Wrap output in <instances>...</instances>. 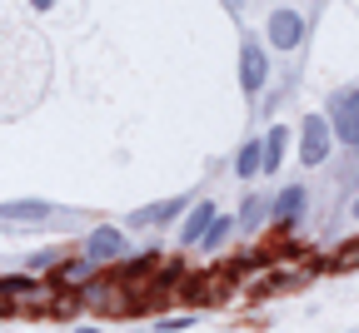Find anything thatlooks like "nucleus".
Here are the masks:
<instances>
[{
  "label": "nucleus",
  "mask_w": 359,
  "mask_h": 333,
  "mask_svg": "<svg viewBox=\"0 0 359 333\" xmlns=\"http://www.w3.org/2000/svg\"><path fill=\"white\" fill-rule=\"evenodd\" d=\"M325 120H330V129H334V139L344 150H359V85L330 94V115Z\"/></svg>",
  "instance_id": "obj_1"
},
{
  "label": "nucleus",
  "mask_w": 359,
  "mask_h": 333,
  "mask_svg": "<svg viewBox=\"0 0 359 333\" xmlns=\"http://www.w3.org/2000/svg\"><path fill=\"white\" fill-rule=\"evenodd\" d=\"M330 145H334L330 120L325 115H304V125H299V164H325Z\"/></svg>",
  "instance_id": "obj_2"
},
{
  "label": "nucleus",
  "mask_w": 359,
  "mask_h": 333,
  "mask_svg": "<svg viewBox=\"0 0 359 333\" xmlns=\"http://www.w3.org/2000/svg\"><path fill=\"white\" fill-rule=\"evenodd\" d=\"M264 80H269V55L259 50L255 35H245V45H240V90L255 100V94L264 90Z\"/></svg>",
  "instance_id": "obj_3"
},
{
  "label": "nucleus",
  "mask_w": 359,
  "mask_h": 333,
  "mask_svg": "<svg viewBox=\"0 0 359 333\" xmlns=\"http://www.w3.org/2000/svg\"><path fill=\"white\" fill-rule=\"evenodd\" d=\"M264 35H269L275 50H299V45H304V15L299 10H275L269 25H264Z\"/></svg>",
  "instance_id": "obj_4"
},
{
  "label": "nucleus",
  "mask_w": 359,
  "mask_h": 333,
  "mask_svg": "<svg viewBox=\"0 0 359 333\" xmlns=\"http://www.w3.org/2000/svg\"><path fill=\"white\" fill-rule=\"evenodd\" d=\"M190 199L180 194V199H160V204H150V209H135L130 214V224H140V229H160V224H170V219H180V209H185Z\"/></svg>",
  "instance_id": "obj_5"
},
{
  "label": "nucleus",
  "mask_w": 359,
  "mask_h": 333,
  "mask_svg": "<svg viewBox=\"0 0 359 333\" xmlns=\"http://www.w3.org/2000/svg\"><path fill=\"white\" fill-rule=\"evenodd\" d=\"M304 204H309V194H304L299 184H290L285 194L269 204V219H275V224H294V219H304Z\"/></svg>",
  "instance_id": "obj_6"
},
{
  "label": "nucleus",
  "mask_w": 359,
  "mask_h": 333,
  "mask_svg": "<svg viewBox=\"0 0 359 333\" xmlns=\"http://www.w3.org/2000/svg\"><path fill=\"white\" fill-rule=\"evenodd\" d=\"M215 214H219V209H215L210 199H200V204L185 214V224H180V244H185V249H190V244H200V234L210 229V219H215Z\"/></svg>",
  "instance_id": "obj_7"
},
{
  "label": "nucleus",
  "mask_w": 359,
  "mask_h": 333,
  "mask_svg": "<svg viewBox=\"0 0 359 333\" xmlns=\"http://www.w3.org/2000/svg\"><path fill=\"white\" fill-rule=\"evenodd\" d=\"M125 254V234L120 229H95V234H90V259H120Z\"/></svg>",
  "instance_id": "obj_8"
},
{
  "label": "nucleus",
  "mask_w": 359,
  "mask_h": 333,
  "mask_svg": "<svg viewBox=\"0 0 359 333\" xmlns=\"http://www.w3.org/2000/svg\"><path fill=\"white\" fill-rule=\"evenodd\" d=\"M235 169H240V179H245V184L264 174V145H259V139H250V145L240 150V160H235Z\"/></svg>",
  "instance_id": "obj_9"
},
{
  "label": "nucleus",
  "mask_w": 359,
  "mask_h": 333,
  "mask_svg": "<svg viewBox=\"0 0 359 333\" xmlns=\"http://www.w3.org/2000/svg\"><path fill=\"white\" fill-rule=\"evenodd\" d=\"M285 145H290V129H285V125H275V129L264 134V174H275V169H280Z\"/></svg>",
  "instance_id": "obj_10"
},
{
  "label": "nucleus",
  "mask_w": 359,
  "mask_h": 333,
  "mask_svg": "<svg viewBox=\"0 0 359 333\" xmlns=\"http://www.w3.org/2000/svg\"><path fill=\"white\" fill-rule=\"evenodd\" d=\"M230 229H235V219H230V214H215V219H210V229L200 234V249H205V254H219V244L230 239Z\"/></svg>",
  "instance_id": "obj_11"
},
{
  "label": "nucleus",
  "mask_w": 359,
  "mask_h": 333,
  "mask_svg": "<svg viewBox=\"0 0 359 333\" xmlns=\"http://www.w3.org/2000/svg\"><path fill=\"white\" fill-rule=\"evenodd\" d=\"M0 219H50V204H35V199H11V204H0Z\"/></svg>",
  "instance_id": "obj_12"
},
{
  "label": "nucleus",
  "mask_w": 359,
  "mask_h": 333,
  "mask_svg": "<svg viewBox=\"0 0 359 333\" xmlns=\"http://www.w3.org/2000/svg\"><path fill=\"white\" fill-rule=\"evenodd\" d=\"M259 219H269V204H264V199H259V194H250V199H245V209H240V219H235V224H240V229H250V234H255V229H259Z\"/></svg>",
  "instance_id": "obj_13"
},
{
  "label": "nucleus",
  "mask_w": 359,
  "mask_h": 333,
  "mask_svg": "<svg viewBox=\"0 0 359 333\" xmlns=\"http://www.w3.org/2000/svg\"><path fill=\"white\" fill-rule=\"evenodd\" d=\"M95 269H100V264H70V269H60V283H85Z\"/></svg>",
  "instance_id": "obj_14"
},
{
  "label": "nucleus",
  "mask_w": 359,
  "mask_h": 333,
  "mask_svg": "<svg viewBox=\"0 0 359 333\" xmlns=\"http://www.w3.org/2000/svg\"><path fill=\"white\" fill-rule=\"evenodd\" d=\"M0 294H30V278H0Z\"/></svg>",
  "instance_id": "obj_15"
},
{
  "label": "nucleus",
  "mask_w": 359,
  "mask_h": 333,
  "mask_svg": "<svg viewBox=\"0 0 359 333\" xmlns=\"http://www.w3.org/2000/svg\"><path fill=\"white\" fill-rule=\"evenodd\" d=\"M30 6H35V10H50V6H55V0H30Z\"/></svg>",
  "instance_id": "obj_16"
},
{
  "label": "nucleus",
  "mask_w": 359,
  "mask_h": 333,
  "mask_svg": "<svg viewBox=\"0 0 359 333\" xmlns=\"http://www.w3.org/2000/svg\"><path fill=\"white\" fill-rule=\"evenodd\" d=\"M354 219H359V199H354Z\"/></svg>",
  "instance_id": "obj_17"
}]
</instances>
